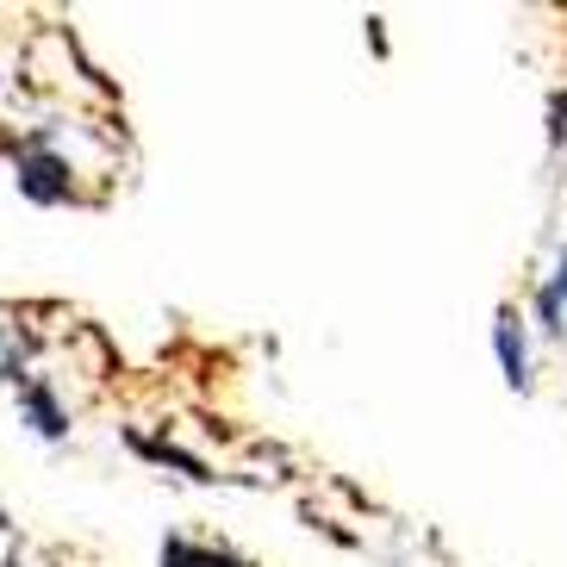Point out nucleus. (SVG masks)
Returning <instances> with one entry per match:
<instances>
[{
	"label": "nucleus",
	"mask_w": 567,
	"mask_h": 567,
	"mask_svg": "<svg viewBox=\"0 0 567 567\" xmlns=\"http://www.w3.org/2000/svg\"><path fill=\"white\" fill-rule=\"evenodd\" d=\"M13 182H19V194H25L32 206H69L75 200V168L51 151V137L44 132L25 137V144L13 151Z\"/></svg>",
	"instance_id": "1"
},
{
	"label": "nucleus",
	"mask_w": 567,
	"mask_h": 567,
	"mask_svg": "<svg viewBox=\"0 0 567 567\" xmlns=\"http://www.w3.org/2000/svg\"><path fill=\"white\" fill-rule=\"evenodd\" d=\"M163 567H237V561L225 549H206V543H187V536H168Z\"/></svg>",
	"instance_id": "5"
},
{
	"label": "nucleus",
	"mask_w": 567,
	"mask_h": 567,
	"mask_svg": "<svg viewBox=\"0 0 567 567\" xmlns=\"http://www.w3.org/2000/svg\"><path fill=\"white\" fill-rule=\"evenodd\" d=\"M549 137L567 151V94H555V101H549Z\"/></svg>",
	"instance_id": "7"
},
{
	"label": "nucleus",
	"mask_w": 567,
	"mask_h": 567,
	"mask_svg": "<svg viewBox=\"0 0 567 567\" xmlns=\"http://www.w3.org/2000/svg\"><path fill=\"white\" fill-rule=\"evenodd\" d=\"M493 350H499L505 386L512 393H530V331H524V312L517 306H499V318H493Z\"/></svg>",
	"instance_id": "2"
},
{
	"label": "nucleus",
	"mask_w": 567,
	"mask_h": 567,
	"mask_svg": "<svg viewBox=\"0 0 567 567\" xmlns=\"http://www.w3.org/2000/svg\"><path fill=\"white\" fill-rule=\"evenodd\" d=\"M0 381H13V386L32 381V374H25V343H19V337H0Z\"/></svg>",
	"instance_id": "6"
},
{
	"label": "nucleus",
	"mask_w": 567,
	"mask_h": 567,
	"mask_svg": "<svg viewBox=\"0 0 567 567\" xmlns=\"http://www.w3.org/2000/svg\"><path fill=\"white\" fill-rule=\"evenodd\" d=\"M19 417H25V424H32L38 436H44V443H56V436L69 431V412L63 405H56V393H51V381H25L19 386Z\"/></svg>",
	"instance_id": "3"
},
{
	"label": "nucleus",
	"mask_w": 567,
	"mask_h": 567,
	"mask_svg": "<svg viewBox=\"0 0 567 567\" xmlns=\"http://www.w3.org/2000/svg\"><path fill=\"white\" fill-rule=\"evenodd\" d=\"M536 318H543L549 337H567V250L555 256V268L543 275V287H536Z\"/></svg>",
	"instance_id": "4"
}]
</instances>
